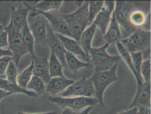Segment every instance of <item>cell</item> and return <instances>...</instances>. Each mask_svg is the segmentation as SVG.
Here are the masks:
<instances>
[{
	"instance_id": "obj_1",
	"label": "cell",
	"mask_w": 151,
	"mask_h": 114,
	"mask_svg": "<svg viewBox=\"0 0 151 114\" xmlns=\"http://www.w3.org/2000/svg\"><path fill=\"white\" fill-rule=\"evenodd\" d=\"M74 39L78 41L84 31L89 25L88 1H84L74 13L63 14Z\"/></svg>"
},
{
	"instance_id": "obj_2",
	"label": "cell",
	"mask_w": 151,
	"mask_h": 114,
	"mask_svg": "<svg viewBox=\"0 0 151 114\" xmlns=\"http://www.w3.org/2000/svg\"><path fill=\"white\" fill-rule=\"evenodd\" d=\"M118 63H116L108 70L95 71L91 77L89 79L94 87L95 98L102 107H104L103 94L105 90L110 84L118 79L116 73Z\"/></svg>"
},
{
	"instance_id": "obj_3",
	"label": "cell",
	"mask_w": 151,
	"mask_h": 114,
	"mask_svg": "<svg viewBox=\"0 0 151 114\" xmlns=\"http://www.w3.org/2000/svg\"><path fill=\"white\" fill-rule=\"evenodd\" d=\"M109 45V44L106 43L101 47L91 48L89 50L90 61L91 60L95 71L108 70L121 60L120 56L109 55L106 49Z\"/></svg>"
},
{
	"instance_id": "obj_4",
	"label": "cell",
	"mask_w": 151,
	"mask_h": 114,
	"mask_svg": "<svg viewBox=\"0 0 151 114\" xmlns=\"http://www.w3.org/2000/svg\"><path fill=\"white\" fill-rule=\"evenodd\" d=\"M27 6L32 11L30 15V17H35L40 14L44 17L49 22L52 29L55 32L59 33L63 36L74 39L69 28L62 14L58 10H52L48 12H41L35 9L32 6L27 3Z\"/></svg>"
},
{
	"instance_id": "obj_5",
	"label": "cell",
	"mask_w": 151,
	"mask_h": 114,
	"mask_svg": "<svg viewBox=\"0 0 151 114\" xmlns=\"http://www.w3.org/2000/svg\"><path fill=\"white\" fill-rule=\"evenodd\" d=\"M129 53L142 52L150 48L151 31H146L139 28L126 38L120 41Z\"/></svg>"
},
{
	"instance_id": "obj_6",
	"label": "cell",
	"mask_w": 151,
	"mask_h": 114,
	"mask_svg": "<svg viewBox=\"0 0 151 114\" xmlns=\"http://www.w3.org/2000/svg\"><path fill=\"white\" fill-rule=\"evenodd\" d=\"M4 30L7 33L9 49L13 54L12 61L17 67L22 57L28 53V50L24 43L21 32L15 29L11 19Z\"/></svg>"
},
{
	"instance_id": "obj_7",
	"label": "cell",
	"mask_w": 151,
	"mask_h": 114,
	"mask_svg": "<svg viewBox=\"0 0 151 114\" xmlns=\"http://www.w3.org/2000/svg\"><path fill=\"white\" fill-rule=\"evenodd\" d=\"M48 100L62 109L68 108L72 110H79L86 107L94 106L99 102L94 97H62L50 95Z\"/></svg>"
},
{
	"instance_id": "obj_8",
	"label": "cell",
	"mask_w": 151,
	"mask_h": 114,
	"mask_svg": "<svg viewBox=\"0 0 151 114\" xmlns=\"http://www.w3.org/2000/svg\"><path fill=\"white\" fill-rule=\"evenodd\" d=\"M134 10V4L131 1H116L114 15L116 22L129 34L136 31V29L130 22L129 17Z\"/></svg>"
},
{
	"instance_id": "obj_9",
	"label": "cell",
	"mask_w": 151,
	"mask_h": 114,
	"mask_svg": "<svg viewBox=\"0 0 151 114\" xmlns=\"http://www.w3.org/2000/svg\"><path fill=\"white\" fill-rule=\"evenodd\" d=\"M61 95L62 97H93L95 96V90L91 80L83 76L68 87Z\"/></svg>"
},
{
	"instance_id": "obj_10",
	"label": "cell",
	"mask_w": 151,
	"mask_h": 114,
	"mask_svg": "<svg viewBox=\"0 0 151 114\" xmlns=\"http://www.w3.org/2000/svg\"><path fill=\"white\" fill-rule=\"evenodd\" d=\"M28 25L37 44H47V20L42 15L35 17L30 16Z\"/></svg>"
},
{
	"instance_id": "obj_11",
	"label": "cell",
	"mask_w": 151,
	"mask_h": 114,
	"mask_svg": "<svg viewBox=\"0 0 151 114\" xmlns=\"http://www.w3.org/2000/svg\"><path fill=\"white\" fill-rule=\"evenodd\" d=\"M46 28L47 44L51 49V52H53L58 57L63 67L68 69L65 61V52L66 50L47 21L46 22Z\"/></svg>"
},
{
	"instance_id": "obj_12",
	"label": "cell",
	"mask_w": 151,
	"mask_h": 114,
	"mask_svg": "<svg viewBox=\"0 0 151 114\" xmlns=\"http://www.w3.org/2000/svg\"><path fill=\"white\" fill-rule=\"evenodd\" d=\"M115 6V1H104V6L93 22L96 27L99 28L101 33L104 35L111 22Z\"/></svg>"
},
{
	"instance_id": "obj_13",
	"label": "cell",
	"mask_w": 151,
	"mask_h": 114,
	"mask_svg": "<svg viewBox=\"0 0 151 114\" xmlns=\"http://www.w3.org/2000/svg\"><path fill=\"white\" fill-rule=\"evenodd\" d=\"M151 100V81H144L141 84L137 85V93L128 109L134 107L150 108Z\"/></svg>"
},
{
	"instance_id": "obj_14",
	"label": "cell",
	"mask_w": 151,
	"mask_h": 114,
	"mask_svg": "<svg viewBox=\"0 0 151 114\" xmlns=\"http://www.w3.org/2000/svg\"><path fill=\"white\" fill-rule=\"evenodd\" d=\"M75 81L63 77H55L52 78L46 85V91L51 95V96H55L58 94L65 91Z\"/></svg>"
},
{
	"instance_id": "obj_15",
	"label": "cell",
	"mask_w": 151,
	"mask_h": 114,
	"mask_svg": "<svg viewBox=\"0 0 151 114\" xmlns=\"http://www.w3.org/2000/svg\"><path fill=\"white\" fill-rule=\"evenodd\" d=\"M24 6H20L17 9L12 7L11 19L13 22L15 29L17 31L21 32L25 24L28 22V16L30 9L25 1L24 2Z\"/></svg>"
},
{
	"instance_id": "obj_16",
	"label": "cell",
	"mask_w": 151,
	"mask_h": 114,
	"mask_svg": "<svg viewBox=\"0 0 151 114\" xmlns=\"http://www.w3.org/2000/svg\"><path fill=\"white\" fill-rule=\"evenodd\" d=\"M55 34L62 43L66 51L71 53L75 56H79L86 62H90V60L78 44L77 40L56 32H55Z\"/></svg>"
},
{
	"instance_id": "obj_17",
	"label": "cell",
	"mask_w": 151,
	"mask_h": 114,
	"mask_svg": "<svg viewBox=\"0 0 151 114\" xmlns=\"http://www.w3.org/2000/svg\"><path fill=\"white\" fill-rule=\"evenodd\" d=\"M32 58L34 62L33 76L40 78L46 85L51 79L47 57H39L35 56Z\"/></svg>"
},
{
	"instance_id": "obj_18",
	"label": "cell",
	"mask_w": 151,
	"mask_h": 114,
	"mask_svg": "<svg viewBox=\"0 0 151 114\" xmlns=\"http://www.w3.org/2000/svg\"><path fill=\"white\" fill-rule=\"evenodd\" d=\"M104 39L109 45L115 44L123 39L120 25L116 20L114 12L109 27L104 34Z\"/></svg>"
},
{
	"instance_id": "obj_19",
	"label": "cell",
	"mask_w": 151,
	"mask_h": 114,
	"mask_svg": "<svg viewBox=\"0 0 151 114\" xmlns=\"http://www.w3.org/2000/svg\"><path fill=\"white\" fill-rule=\"evenodd\" d=\"M96 28V25L93 23L84 31L78 41L89 59V51L92 48V41L95 34Z\"/></svg>"
},
{
	"instance_id": "obj_20",
	"label": "cell",
	"mask_w": 151,
	"mask_h": 114,
	"mask_svg": "<svg viewBox=\"0 0 151 114\" xmlns=\"http://www.w3.org/2000/svg\"><path fill=\"white\" fill-rule=\"evenodd\" d=\"M0 89L10 93L11 94L22 93L31 97H37L38 96L33 91L24 89L18 85V84L12 83L6 79L0 78Z\"/></svg>"
},
{
	"instance_id": "obj_21",
	"label": "cell",
	"mask_w": 151,
	"mask_h": 114,
	"mask_svg": "<svg viewBox=\"0 0 151 114\" xmlns=\"http://www.w3.org/2000/svg\"><path fill=\"white\" fill-rule=\"evenodd\" d=\"M116 48L120 55V57L122 58L123 60L127 64L132 72L134 75L136 80H137V85L141 84L144 82L143 79L139 76L137 71L135 70L132 63V60L131 57L130 53L125 49V48L122 45L121 42H117L116 43Z\"/></svg>"
},
{
	"instance_id": "obj_22",
	"label": "cell",
	"mask_w": 151,
	"mask_h": 114,
	"mask_svg": "<svg viewBox=\"0 0 151 114\" xmlns=\"http://www.w3.org/2000/svg\"><path fill=\"white\" fill-rule=\"evenodd\" d=\"M65 61L68 69L74 73H77L82 68L88 67L90 65L89 62L79 61L75 55L67 51L65 52Z\"/></svg>"
},
{
	"instance_id": "obj_23",
	"label": "cell",
	"mask_w": 151,
	"mask_h": 114,
	"mask_svg": "<svg viewBox=\"0 0 151 114\" xmlns=\"http://www.w3.org/2000/svg\"><path fill=\"white\" fill-rule=\"evenodd\" d=\"M48 66L51 78L55 77L64 76L63 71V67L58 57L52 52L48 61Z\"/></svg>"
},
{
	"instance_id": "obj_24",
	"label": "cell",
	"mask_w": 151,
	"mask_h": 114,
	"mask_svg": "<svg viewBox=\"0 0 151 114\" xmlns=\"http://www.w3.org/2000/svg\"><path fill=\"white\" fill-rule=\"evenodd\" d=\"M21 34L24 45L28 50V53L31 55L32 57L35 56L34 51L35 40L29 28L28 22L23 27L21 31Z\"/></svg>"
},
{
	"instance_id": "obj_25",
	"label": "cell",
	"mask_w": 151,
	"mask_h": 114,
	"mask_svg": "<svg viewBox=\"0 0 151 114\" xmlns=\"http://www.w3.org/2000/svg\"><path fill=\"white\" fill-rule=\"evenodd\" d=\"M61 1H38L32 6L33 8L41 12H48L52 10H58L62 5Z\"/></svg>"
},
{
	"instance_id": "obj_26",
	"label": "cell",
	"mask_w": 151,
	"mask_h": 114,
	"mask_svg": "<svg viewBox=\"0 0 151 114\" xmlns=\"http://www.w3.org/2000/svg\"><path fill=\"white\" fill-rule=\"evenodd\" d=\"M26 89L32 90L38 95H42L46 91V84L41 79L37 76H33L28 84Z\"/></svg>"
},
{
	"instance_id": "obj_27",
	"label": "cell",
	"mask_w": 151,
	"mask_h": 114,
	"mask_svg": "<svg viewBox=\"0 0 151 114\" xmlns=\"http://www.w3.org/2000/svg\"><path fill=\"white\" fill-rule=\"evenodd\" d=\"M34 61L32 60L31 63L29 67L25 69L17 77V84L22 88L26 89L27 85L30 81L33 75Z\"/></svg>"
},
{
	"instance_id": "obj_28",
	"label": "cell",
	"mask_w": 151,
	"mask_h": 114,
	"mask_svg": "<svg viewBox=\"0 0 151 114\" xmlns=\"http://www.w3.org/2000/svg\"><path fill=\"white\" fill-rule=\"evenodd\" d=\"M147 16L144 11L134 9L130 15V22L136 29L142 28L145 23Z\"/></svg>"
},
{
	"instance_id": "obj_29",
	"label": "cell",
	"mask_w": 151,
	"mask_h": 114,
	"mask_svg": "<svg viewBox=\"0 0 151 114\" xmlns=\"http://www.w3.org/2000/svg\"><path fill=\"white\" fill-rule=\"evenodd\" d=\"M104 1H88L89 25L93 23L96 16L104 6Z\"/></svg>"
},
{
	"instance_id": "obj_30",
	"label": "cell",
	"mask_w": 151,
	"mask_h": 114,
	"mask_svg": "<svg viewBox=\"0 0 151 114\" xmlns=\"http://www.w3.org/2000/svg\"><path fill=\"white\" fill-rule=\"evenodd\" d=\"M130 53L134 69L139 76L142 78L140 74V68L144 59L143 52H137Z\"/></svg>"
},
{
	"instance_id": "obj_31",
	"label": "cell",
	"mask_w": 151,
	"mask_h": 114,
	"mask_svg": "<svg viewBox=\"0 0 151 114\" xmlns=\"http://www.w3.org/2000/svg\"><path fill=\"white\" fill-rule=\"evenodd\" d=\"M140 74L145 82L151 81V58L143 61L140 68Z\"/></svg>"
},
{
	"instance_id": "obj_32",
	"label": "cell",
	"mask_w": 151,
	"mask_h": 114,
	"mask_svg": "<svg viewBox=\"0 0 151 114\" xmlns=\"http://www.w3.org/2000/svg\"><path fill=\"white\" fill-rule=\"evenodd\" d=\"M17 67L14 62L11 61L9 62L5 73L6 79L14 84H17Z\"/></svg>"
},
{
	"instance_id": "obj_33",
	"label": "cell",
	"mask_w": 151,
	"mask_h": 114,
	"mask_svg": "<svg viewBox=\"0 0 151 114\" xmlns=\"http://www.w3.org/2000/svg\"><path fill=\"white\" fill-rule=\"evenodd\" d=\"M13 60L12 57L10 56H4L0 58V76H5L6 70L9 62Z\"/></svg>"
},
{
	"instance_id": "obj_34",
	"label": "cell",
	"mask_w": 151,
	"mask_h": 114,
	"mask_svg": "<svg viewBox=\"0 0 151 114\" xmlns=\"http://www.w3.org/2000/svg\"><path fill=\"white\" fill-rule=\"evenodd\" d=\"M8 45L7 33L4 30L0 34V48Z\"/></svg>"
},
{
	"instance_id": "obj_35",
	"label": "cell",
	"mask_w": 151,
	"mask_h": 114,
	"mask_svg": "<svg viewBox=\"0 0 151 114\" xmlns=\"http://www.w3.org/2000/svg\"><path fill=\"white\" fill-rule=\"evenodd\" d=\"M6 56L13 57V54L12 52L9 49L6 50V49L0 48V58Z\"/></svg>"
},
{
	"instance_id": "obj_36",
	"label": "cell",
	"mask_w": 151,
	"mask_h": 114,
	"mask_svg": "<svg viewBox=\"0 0 151 114\" xmlns=\"http://www.w3.org/2000/svg\"><path fill=\"white\" fill-rule=\"evenodd\" d=\"M141 29L145 30H150V12H149L147 16L146 21L145 23Z\"/></svg>"
},
{
	"instance_id": "obj_37",
	"label": "cell",
	"mask_w": 151,
	"mask_h": 114,
	"mask_svg": "<svg viewBox=\"0 0 151 114\" xmlns=\"http://www.w3.org/2000/svg\"><path fill=\"white\" fill-rule=\"evenodd\" d=\"M138 108L137 107H134L132 108L128 109L125 111H123L118 114H138Z\"/></svg>"
},
{
	"instance_id": "obj_38",
	"label": "cell",
	"mask_w": 151,
	"mask_h": 114,
	"mask_svg": "<svg viewBox=\"0 0 151 114\" xmlns=\"http://www.w3.org/2000/svg\"><path fill=\"white\" fill-rule=\"evenodd\" d=\"M138 108V114H150V108L140 107Z\"/></svg>"
},
{
	"instance_id": "obj_39",
	"label": "cell",
	"mask_w": 151,
	"mask_h": 114,
	"mask_svg": "<svg viewBox=\"0 0 151 114\" xmlns=\"http://www.w3.org/2000/svg\"><path fill=\"white\" fill-rule=\"evenodd\" d=\"M11 94L8 92H6L2 89H0V100H2L3 98L7 97L9 95H10Z\"/></svg>"
},
{
	"instance_id": "obj_40",
	"label": "cell",
	"mask_w": 151,
	"mask_h": 114,
	"mask_svg": "<svg viewBox=\"0 0 151 114\" xmlns=\"http://www.w3.org/2000/svg\"><path fill=\"white\" fill-rule=\"evenodd\" d=\"M60 114H77V113L70 109L68 108H65L63 109V111Z\"/></svg>"
},
{
	"instance_id": "obj_41",
	"label": "cell",
	"mask_w": 151,
	"mask_h": 114,
	"mask_svg": "<svg viewBox=\"0 0 151 114\" xmlns=\"http://www.w3.org/2000/svg\"><path fill=\"white\" fill-rule=\"evenodd\" d=\"M17 114H57V111H52V112H46V113H37V114H29V113H24L22 111H19L17 112Z\"/></svg>"
},
{
	"instance_id": "obj_42",
	"label": "cell",
	"mask_w": 151,
	"mask_h": 114,
	"mask_svg": "<svg viewBox=\"0 0 151 114\" xmlns=\"http://www.w3.org/2000/svg\"><path fill=\"white\" fill-rule=\"evenodd\" d=\"M92 108V106L87 107L84 110H83L82 112L78 113L77 114H89L90 111L91 110Z\"/></svg>"
},
{
	"instance_id": "obj_43",
	"label": "cell",
	"mask_w": 151,
	"mask_h": 114,
	"mask_svg": "<svg viewBox=\"0 0 151 114\" xmlns=\"http://www.w3.org/2000/svg\"><path fill=\"white\" fill-rule=\"evenodd\" d=\"M4 31V28H3V26L0 25V34H1V33H2V32Z\"/></svg>"
},
{
	"instance_id": "obj_44",
	"label": "cell",
	"mask_w": 151,
	"mask_h": 114,
	"mask_svg": "<svg viewBox=\"0 0 151 114\" xmlns=\"http://www.w3.org/2000/svg\"><path fill=\"white\" fill-rule=\"evenodd\" d=\"M6 76H0V78H2V79H6Z\"/></svg>"
}]
</instances>
